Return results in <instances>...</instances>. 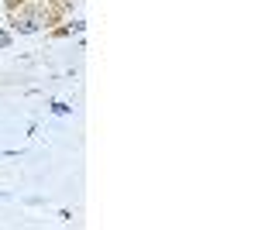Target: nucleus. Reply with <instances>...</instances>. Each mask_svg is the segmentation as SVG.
Masks as SVG:
<instances>
[{"instance_id": "obj_1", "label": "nucleus", "mask_w": 258, "mask_h": 230, "mask_svg": "<svg viewBox=\"0 0 258 230\" xmlns=\"http://www.w3.org/2000/svg\"><path fill=\"white\" fill-rule=\"evenodd\" d=\"M11 24H14L18 35H38L52 24V11L45 4H35L28 11H11Z\"/></svg>"}, {"instance_id": "obj_2", "label": "nucleus", "mask_w": 258, "mask_h": 230, "mask_svg": "<svg viewBox=\"0 0 258 230\" xmlns=\"http://www.w3.org/2000/svg\"><path fill=\"white\" fill-rule=\"evenodd\" d=\"M7 45H11V31H7V28H0V52H4Z\"/></svg>"}]
</instances>
